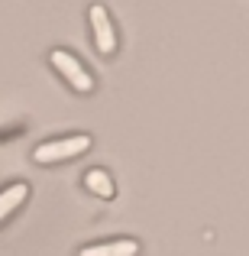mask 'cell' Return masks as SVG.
Returning <instances> with one entry per match:
<instances>
[{"label":"cell","mask_w":249,"mask_h":256,"mask_svg":"<svg viewBox=\"0 0 249 256\" xmlns=\"http://www.w3.org/2000/svg\"><path fill=\"white\" fill-rule=\"evenodd\" d=\"M136 253H139L136 240H107V244L84 246L78 256H136Z\"/></svg>","instance_id":"cell-4"},{"label":"cell","mask_w":249,"mask_h":256,"mask_svg":"<svg viewBox=\"0 0 249 256\" xmlns=\"http://www.w3.org/2000/svg\"><path fill=\"white\" fill-rule=\"evenodd\" d=\"M52 65H55L58 72H62L65 75V82H68L71 88H75V91H81V94H87L94 88V78L87 75V68L81 62H78L75 56H71V52H65V49H55L52 52Z\"/></svg>","instance_id":"cell-2"},{"label":"cell","mask_w":249,"mask_h":256,"mask_svg":"<svg viewBox=\"0 0 249 256\" xmlns=\"http://www.w3.org/2000/svg\"><path fill=\"white\" fill-rule=\"evenodd\" d=\"M87 150H91V136L78 133V136H62V140H49V143L36 146L32 159H36L39 166H49V162H65V159H75V156H81V152H87Z\"/></svg>","instance_id":"cell-1"},{"label":"cell","mask_w":249,"mask_h":256,"mask_svg":"<svg viewBox=\"0 0 249 256\" xmlns=\"http://www.w3.org/2000/svg\"><path fill=\"white\" fill-rule=\"evenodd\" d=\"M26 194H29V185H26V182H13L10 188H3V192H0V220L10 218V214L26 201Z\"/></svg>","instance_id":"cell-5"},{"label":"cell","mask_w":249,"mask_h":256,"mask_svg":"<svg viewBox=\"0 0 249 256\" xmlns=\"http://www.w3.org/2000/svg\"><path fill=\"white\" fill-rule=\"evenodd\" d=\"M87 16H91V26H94V46H97V52L110 56V52L117 49V32H113V23H110V13H107V6L94 4Z\"/></svg>","instance_id":"cell-3"},{"label":"cell","mask_w":249,"mask_h":256,"mask_svg":"<svg viewBox=\"0 0 249 256\" xmlns=\"http://www.w3.org/2000/svg\"><path fill=\"white\" fill-rule=\"evenodd\" d=\"M84 185H87V192H94V194H100V198H113V182H110V175H107L104 169H91L84 175Z\"/></svg>","instance_id":"cell-6"}]
</instances>
